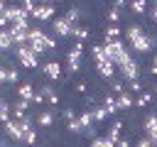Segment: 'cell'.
Masks as SVG:
<instances>
[{
    "label": "cell",
    "mask_w": 157,
    "mask_h": 147,
    "mask_svg": "<svg viewBox=\"0 0 157 147\" xmlns=\"http://www.w3.org/2000/svg\"><path fill=\"white\" fill-rule=\"evenodd\" d=\"M142 127H145V135L157 145V115H155V113H150V115L145 118V125H142Z\"/></svg>",
    "instance_id": "cell-10"
},
{
    "label": "cell",
    "mask_w": 157,
    "mask_h": 147,
    "mask_svg": "<svg viewBox=\"0 0 157 147\" xmlns=\"http://www.w3.org/2000/svg\"><path fill=\"white\" fill-rule=\"evenodd\" d=\"M10 147H12V145H10ZM15 147H20V145H15Z\"/></svg>",
    "instance_id": "cell-45"
},
{
    "label": "cell",
    "mask_w": 157,
    "mask_h": 147,
    "mask_svg": "<svg viewBox=\"0 0 157 147\" xmlns=\"http://www.w3.org/2000/svg\"><path fill=\"white\" fill-rule=\"evenodd\" d=\"M32 103H37V105H42V103H44V96H42V91H37V93H34V100H32Z\"/></svg>",
    "instance_id": "cell-37"
},
{
    "label": "cell",
    "mask_w": 157,
    "mask_h": 147,
    "mask_svg": "<svg viewBox=\"0 0 157 147\" xmlns=\"http://www.w3.org/2000/svg\"><path fill=\"white\" fill-rule=\"evenodd\" d=\"M52 29H54V34H56V37H69V34H74V24H71L66 17H54Z\"/></svg>",
    "instance_id": "cell-8"
},
{
    "label": "cell",
    "mask_w": 157,
    "mask_h": 147,
    "mask_svg": "<svg viewBox=\"0 0 157 147\" xmlns=\"http://www.w3.org/2000/svg\"><path fill=\"white\" fill-rule=\"evenodd\" d=\"M61 115H64V120H66V123H71V120H74V118H76V115H74V110H71V108H64V113H61Z\"/></svg>",
    "instance_id": "cell-36"
},
{
    "label": "cell",
    "mask_w": 157,
    "mask_h": 147,
    "mask_svg": "<svg viewBox=\"0 0 157 147\" xmlns=\"http://www.w3.org/2000/svg\"><path fill=\"white\" fill-rule=\"evenodd\" d=\"M103 47H105V54H108V59H110L115 66H120V64H125V61L130 59V54H128V47H125L120 39H105V42H103Z\"/></svg>",
    "instance_id": "cell-4"
},
{
    "label": "cell",
    "mask_w": 157,
    "mask_h": 147,
    "mask_svg": "<svg viewBox=\"0 0 157 147\" xmlns=\"http://www.w3.org/2000/svg\"><path fill=\"white\" fill-rule=\"evenodd\" d=\"M96 69H98V76H101V78H113V74H115V64H113L110 59L98 61V64H96Z\"/></svg>",
    "instance_id": "cell-12"
},
{
    "label": "cell",
    "mask_w": 157,
    "mask_h": 147,
    "mask_svg": "<svg viewBox=\"0 0 157 147\" xmlns=\"http://www.w3.org/2000/svg\"><path fill=\"white\" fill-rule=\"evenodd\" d=\"M128 91H132V93H142L145 88H142L140 78H135V81H128Z\"/></svg>",
    "instance_id": "cell-31"
},
{
    "label": "cell",
    "mask_w": 157,
    "mask_h": 147,
    "mask_svg": "<svg viewBox=\"0 0 157 147\" xmlns=\"http://www.w3.org/2000/svg\"><path fill=\"white\" fill-rule=\"evenodd\" d=\"M125 34H128L130 49H135L137 54H147V51L152 49V44H155V39H152L150 34H145V29H142L140 24H130V27L125 29Z\"/></svg>",
    "instance_id": "cell-1"
},
{
    "label": "cell",
    "mask_w": 157,
    "mask_h": 147,
    "mask_svg": "<svg viewBox=\"0 0 157 147\" xmlns=\"http://www.w3.org/2000/svg\"><path fill=\"white\" fill-rule=\"evenodd\" d=\"M91 147H115V142H113L108 135H105V137H101V135H98L96 140H91Z\"/></svg>",
    "instance_id": "cell-23"
},
{
    "label": "cell",
    "mask_w": 157,
    "mask_h": 147,
    "mask_svg": "<svg viewBox=\"0 0 157 147\" xmlns=\"http://www.w3.org/2000/svg\"><path fill=\"white\" fill-rule=\"evenodd\" d=\"M118 105H120V108H132V105H135V98L125 91V93H120V96H118Z\"/></svg>",
    "instance_id": "cell-21"
},
{
    "label": "cell",
    "mask_w": 157,
    "mask_h": 147,
    "mask_svg": "<svg viewBox=\"0 0 157 147\" xmlns=\"http://www.w3.org/2000/svg\"><path fill=\"white\" fill-rule=\"evenodd\" d=\"M74 88H76V91H78V93H83V91H86V83H76V86H74Z\"/></svg>",
    "instance_id": "cell-40"
},
{
    "label": "cell",
    "mask_w": 157,
    "mask_h": 147,
    "mask_svg": "<svg viewBox=\"0 0 157 147\" xmlns=\"http://www.w3.org/2000/svg\"><path fill=\"white\" fill-rule=\"evenodd\" d=\"M155 76H157V54H155V59H152V69H150Z\"/></svg>",
    "instance_id": "cell-39"
},
{
    "label": "cell",
    "mask_w": 157,
    "mask_h": 147,
    "mask_svg": "<svg viewBox=\"0 0 157 147\" xmlns=\"http://www.w3.org/2000/svg\"><path fill=\"white\" fill-rule=\"evenodd\" d=\"M83 42H76L71 49H69V54H66V64H69V71H78V66H81V59H83Z\"/></svg>",
    "instance_id": "cell-6"
},
{
    "label": "cell",
    "mask_w": 157,
    "mask_h": 147,
    "mask_svg": "<svg viewBox=\"0 0 157 147\" xmlns=\"http://www.w3.org/2000/svg\"><path fill=\"white\" fill-rule=\"evenodd\" d=\"M37 2H47V5H52V2H54V0H37Z\"/></svg>",
    "instance_id": "cell-43"
},
{
    "label": "cell",
    "mask_w": 157,
    "mask_h": 147,
    "mask_svg": "<svg viewBox=\"0 0 157 147\" xmlns=\"http://www.w3.org/2000/svg\"><path fill=\"white\" fill-rule=\"evenodd\" d=\"M32 130V115H25L22 120H10V123H5V135L10 137V140H15L17 145L20 142H25V135Z\"/></svg>",
    "instance_id": "cell-3"
},
{
    "label": "cell",
    "mask_w": 157,
    "mask_h": 147,
    "mask_svg": "<svg viewBox=\"0 0 157 147\" xmlns=\"http://www.w3.org/2000/svg\"><path fill=\"white\" fill-rule=\"evenodd\" d=\"M108 20H110V24H115V22H120V10H115V7H113V10L108 12Z\"/></svg>",
    "instance_id": "cell-33"
},
{
    "label": "cell",
    "mask_w": 157,
    "mask_h": 147,
    "mask_svg": "<svg viewBox=\"0 0 157 147\" xmlns=\"http://www.w3.org/2000/svg\"><path fill=\"white\" fill-rule=\"evenodd\" d=\"M0 120H2V125H5V123H10V120H12V118H10V103H7V100H5V98H2V100H0Z\"/></svg>",
    "instance_id": "cell-22"
},
{
    "label": "cell",
    "mask_w": 157,
    "mask_h": 147,
    "mask_svg": "<svg viewBox=\"0 0 157 147\" xmlns=\"http://www.w3.org/2000/svg\"><path fill=\"white\" fill-rule=\"evenodd\" d=\"M128 5V0H113V7L115 10H120V7H125Z\"/></svg>",
    "instance_id": "cell-38"
},
{
    "label": "cell",
    "mask_w": 157,
    "mask_h": 147,
    "mask_svg": "<svg viewBox=\"0 0 157 147\" xmlns=\"http://www.w3.org/2000/svg\"><path fill=\"white\" fill-rule=\"evenodd\" d=\"M123 127H125V125H123V120H115V123L110 125V132H108V137H110L115 145L123 140V137H120V135H123Z\"/></svg>",
    "instance_id": "cell-17"
},
{
    "label": "cell",
    "mask_w": 157,
    "mask_h": 147,
    "mask_svg": "<svg viewBox=\"0 0 157 147\" xmlns=\"http://www.w3.org/2000/svg\"><path fill=\"white\" fill-rule=\"evenodd\" d=\"M145 7H147V0H130V10H132L135 15H142Z\"/></svg>",
    "instance_id": "cell-24"
},
{
    "label": "cell",
    "mask_w": 157,
    "mask_h": 147,
    "mask_svg": "<svg viewBox=\"0 0 157 147\" xmlns=\"http://www.w3.org/2000/svg\"><path fill=\"white\" fill-rule=\"evenodd\" d=\"M91 113H93V120H96V123H103V120H105V115H108V110H105V108H93Z\"/></svg>",
    "instance_id": "cell-29"
},
{
    "label": "cell",
    "mask_w": 157,
    "mask_h": 147,
    "mask_svg": "<svg viewBox=\"0 0 157 147\" xmlns=\"http://www.w3.org/2000/svg\"><path fill=\"white\" fill-rule=\"evenodd\" d=\"M74 37H76V42H83V39H88V29H86V27L74 24Z\"/></svg>",
    "instance_id": "cell-27"
},
{
    "label": "cell",
    "mask_w": 157,
    "mask_h": 147,
    "mask_svg": "<svg viewBox=\"0 0 157 147\" xmlns=\"http://www.w3.org/2000/svg\"><path fill=\"white\" fill-rule=\"evenodd\" d=\"M137 147H155V142H152V140H150V137L145 135L142 140H137Z\"/></svg>",
    "instance_id": "cell-35"
},
{
    "label": "cell",
    "mask_w": 157,
    "mask_h": 147,
    "mask_svg": "<svg viewBox=\"0 0 157 147\" xmlns=\"http://www.w3.org/2000/svg\"><path fill=\"white\" fill-rule=\"evenodd\" d=\"M54 5H47V2H39L37 5V10L32 12V17L37 20V22H44V20H54Z\"/></svg>",
    "instance_id": "cell-9"
},
{
    "label": "cell",
    "mask_w": 157,
    "mask_h": 147,
    "mask_svg": "<svg viewBox=\"0 0 157 147\" xmlns=\"http://www.w3.org/2000/svg\"><path fill=\"white\" fill-rule=\"evenodd\" d=\"M27 108H29V100H22V98H17V103L12 105V110H15V118H17V120H22V118L27 115Z\"/></svg>",
    "instance_id": "cell-18"
},
{
    "label": "cell",
    "mask_w": 157,
    "mask_h": 147,
    "mask_svg": "<svg viewBox=\"0 0 157 147\" xmlns=\"http://www.w3.org/2000/svg\"><path fill=\"white\" fill-rule=\"evenodd\" d=\"M15 56H17L20 66H25V69H37V66H39V54H37L29 44L15 47Z\"/></svg>",
    "instance_id": "cell-5"
},
{
    "label": "cell",
    "mask_w": 157,
    "mask_h": 147,
    "mask_svg": "<svg viewBox=\"0 0 157 147\" xmlns=\"http://www.w3.org/2000/svg\"><path fill=\"white\" fill-rule=\"evenodd\" d=\"M37 123H39L42 127H49V125L54 123V110H42V113L37 115Z\"/></svg>",
    "instance_id": "cell-20"
},
{
    "label": "cell",
    "mask_w": 157,
    "mask_h": 147,
    "mask_svg": "<svg viewBox=\"0 0 157 147\" xmlns=\"http://www.w3.org/2000/svg\"><path fill=\"white\" fill-rule=\"evenodd\" d=\"M150 100H152V91H142V93L137 96V100H135V103H137V108H145Z\"/></svg>",
    "instance_id": "cell-25"
},
{
    "label": "cell",
    "mask_w": 157,
    "mask_h": 147,
    "mask_svg": "<svg viewBox=\"0 0 157 147\" xmlns=\"http://www.w3.org/2000/svg\"><path fill=\"white\" fill-rule=\"evenodd\" d=\"M152 20L157 22V2H155V7H152Z\"/></svg>",
    "instance_id": "cell-42"
},
{
    "label": "cell",
    "mask_w": 157,
    "mask_h": 147,
    "mask_svg": "<svg viewBox=\"0 0 157 147\" xmlns=\"http://www.w3.org/2000/svg\"><path fill=\"white\" fill-rule=\"evenodd\" d=\"M10 49H15V39L7 27V29H0V51H10Z\"/></svg>",
    "instance_id": "cell-13"
},
{
    "label": "cell",
    "mask_w": 157,
    "mask_h": 147,
    "mask_svg": "<svg viewBox=\"0 0 157 147\" xmlns=\"http://www.w3.org/2000/svg\"><path fill=\"white\" fill-rule=\"evenodd\" d=\"M27 44L42 56L44 51H52L54 47H56V39L54 37H49V34H44V29H39V27H32L29 29V39H27Z\"/></svg>",
    "instance_id": "cell-2"
},
{
    "label": "cell",
    "mask_w": 157,
    "mask_h": 147,
    "mask_svg": "<svg viewBox=\"0 0 157 147\" xmlns=\"http://www.w3.org/2000/svg\"><path fill=\"white\" fill-rule=\"evenodd\" d=\"M110 91H113V93H115V96H120V93H125V91H128V88H125V86H123V83H120V81H113V83H110Z\"/></svg>",
    "instance_id": "cell-32"
},
{
    "label": "cell",
    "mask_w": 157,
    "mask_h": 147,
    "mask_svg": "<svg viewBox=\"0 0 157 147\" xmlns=\"http://www.w3.org/2000/svg\"><path fill=\"white\" fill-rule=\"evenodd\" d=\"M42 71H44V76H47V78H52V81L61 78V69H59V64H56V61H47V64L42 66Z\"/></svg>",
    "instance_id": "cell-14"
},
{
    "label": "cell",
    "mask_w": 157,
    "mask_h": 147,
    "mask_svg": "<svg viewBox=\"0 0 157 147\" xmlns=\"http://www.w3.org/2000/svg\"><path fill=\"white\" fill-rule=\"evenodd\" d=\"M66 127H69V132H76V135H81V132H83V127H81L78 118H74L71 123H66Z\"/></svg>",
    "instance_id": "cell-30"
},
{
    "label": "cell",
    "mask_w": 157,
    "mask_h": 147,
    "mask_svg": "<svg viewBox=\"0 0 157 147\" xmlns=\"http://www.w3.org/2000/svg\"><path fill=\"white\" fill-rule=\"evenodd\" d=\"M34 93H37V91H34L32 83H20V86H17V98H22V100H29V103H32V100H34Z\"/></svg>",
    "instance_id": "cell-15"
},
{
    "label": "cell",
    "mask_w": 157,
    "mask_h": 147,
    "mask_svg": "<svg viewBox=\"0 0 157 147\" xmlns=\"http://www.w3.org/2000/svg\"><path fill=\"white\" fill-rule=\"evenodd\" d=\"M64 17H66V20L71 22V24H76V20L81 17V10H78V7H69V12H66Z\"/></svg>",
    "instance_id": "cell-28"
},
{
    "label": "cell",
    "mask_w": 157,
    "mask_h": 147,
    "mask_svg": "<svg viewBox=\"0 0 157 147\" xmlns=\"http://www.w3.org/2000/svg\"><path fill=\"white\" fill-rule=\"evenodd\" d=\"M105 39H120L118 24H108V27H105Z\"/></svg>",
    "instance_id": "cell-26"
},
{
    "label": "cell",
    "mask_w": 157,
    "mask_h": 147,
    "mask_svg": "<svg viewBox=\"0 0 157 147\" xmlns=\"http://www.w3.org/2000/svg\"><path fill=\"white\" fill-rule=\"evenodd\" d=\"M0 83H20L17 69H12V66H0Z\"/></svg>",
    "instance_id": "cell-11"
},
{
    "label": "cell",
    "mask_w": 157,
    "mask_h": 147,
    "mask_svg": "<svg viewBox=\"0 0 157 147\" xmlns=\"http://www.w3.org/2000/svg\"><path fill=\"white\" fill-rule=\"evenodd\" d=\"M34 140H37V132H34V127L25 135V145H34Z\"/></svg>",
    "instance_id": "cell-34"
},
{
    "label": "cell",
    "mask_w": 157,
    "mask_h": 147,
    "mask_svg": "<svg viewBox=\"0 0 157 147\" xmlns=\"http://www.w3.org/2000/svg\"><path fill=\"white\" fill-rule=\"evenodd\" d=\"M91 56H93L96 64H98V61H105V59H108L105 47H103V44H93V47H91Z\"/></svg>",
    "instance_id": "cell-19"
},
{
    "label": "cell",
    "mask_w": 157,
    "mask_h": 147,
    "mask_svg": "<svg viewBox=\"0 0 157 147\" xmlns=\"http://www.w3.org/2000/svg\"><path fill=\"white\" fill-rule=\"evenodd\" d=\"M103 108L108 110V115L118 113V108H120V105H118V96H115V93H108V96L103 98Z\"/></svg>",
    "instance_id": "cell-16"
},
{
    "label": "cell",
    "mask_w": 157,
    "mask_h": 147,
    "mask_svg": "<svg viewBox=\"0 0 157 147\" xmlns=\"http://www.w3.org/2000/svg\"><path fill=\"white\" fill-rule=\"evenodd\" d=\"M152 93H155V96H157V83H155V88H152Z\"/></svg>",
    "instance_id": "cell-44"
},
{
    "label": "cell",
    "mask_w": 157,
    "mask_h": 147,
    "mask_svg": "<svg viewBox=\"0 0 157 147\" xmlns=\"http://www.w3.org/2000/svg\"><path fill=\"white\" fill-rule=\"evenodd\" d=\"M118 69H120V76H123L125 81H135V78L140 76V69H137V61H135L132 56H130V59H128L125 64H120Z\"/></svg>",
    "instance_id": "cell-7"
},
{
    "label": "cell",
    "mask_w": 157,
    "mask_h": 147,
    "mask_svg": "<svg viewBox=\"0 0 157 147\" xmlns=\"http://www.w3.org/2000/svg\"><path fill=\"white\" fill-rule=\"evenodd\" d=\"M115 147H130V142H128V140H120V142H118Z\"/></svg>",
    "instance_id": "cell-41"
}]
</instances>
